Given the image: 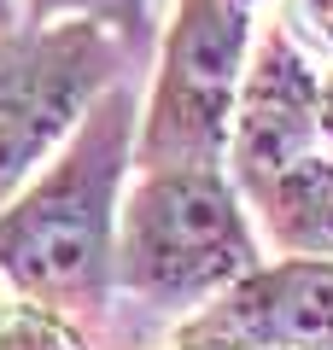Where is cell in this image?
I'll return each mask as SVG.
<instances>
[{"mask_svg":"<svg viewBox=\"0 0 333 350\" xmlns=\"http://www.w3.org/2000/svg\"><path fill=\"white\" fill-rule=\"evenodd\" d=\"M0 350H88V333L36 298H12L0 304Z\"/></svg>","mask_w":333,"mask_h":350,"instance_id":"ba28073f","label":"cell"},{"mask_svg":"<svg viewBox=\"0 0 333 350\" xmlns=\"http://www.w3.org/2000/svg\"><path fill=\"white\" fill-rule=\"evenodd\" d=\"M246 199L258 204L275 251H286V257H333V158L328 152L293 158L263 187H251Z\"/></svg>","mask_w":333,"mask_h":350,"instance_id":"52a82bcc","label":"cell"},{"mask_svg":"<svg viewBox=\"0 0 333 350\" xmlns=\"http://www.w3.org/2000/svg\"><path fill=\"white\" fill-rule=\"evenodd\" d=\"M263 338L286 350H333V257L258 262L205 304L175 338Z\"/></svg>","mask_w":333,"mask_h":350,"instance_id":"8992f818","label":"cell"},{"mask_svg":"<svg viewBox=\"0 0 333 350\" xmlns=\"http://www.w3.org/2000/svg\"><path fill=\"white\" fill-rule=\"evenodd\" d=\"M135 88H99L71 146L24 193L0 204V275L18 298L71 315L76 327L111 304V245H117V193L135 170Z\"/></svg>","mask_w":333,"mask_h":350,"instance_id":"6da1fadb","label":"cell"},{"mask_svg":"<svg viewBox=\"0 0 333 350\" xmlns=\"http://www.w3.org/2000/svg\"><path fill=\"white\" fill-rule=\"evenodd\" d=\"M234 6H246V12H251V6H258V0H234Z\"/></svg>","mask_w":333,"mask_h":350,"instance_id":"5bb4252c","label":"cell"},{"mask_svg":"<svg viewBox=\"0 0 333 350\" xmlns=\"http://www.w3.org/2000/svg\"><path fill=\"white\" fill-rule=\"evenodd\" d=\"M316 111H321V76L304 59V47L293 41V29L275 24L263 36L258 59H251V70L240 76L228 152H222V170H228L240 199L251 187H263L275 170H286L293 158L321 146Z\"/></svg>","mask_w":333,"mask_h":350,"instance_id":"5b68a950","label":"cell"},{"mask_svg":"<svg viewBox=\"0 0 333 350\" xmlns=\"http://www.w3.org/2000/svg\"><path fill=\"white\" fill-rule=\"evenodd\" d=\"M175 350H286V345H263V338H175Z\"/></svg>","mask_w":333,"mask_h":350,"instance_id":"8fae6325","label":"cell"},{"mask_svg":"<svg viewBox=\"0 0 333 350\" xmlns=\"http://www.w3.org/2000/svg\"><path fill=\"white\" fill-rule=\"evenodd\" d=\"M293 12L310 24V36H316L321 47H333V0H293Z\"/></svg>","mask_w":333,"mask_h":350,"instance_id":"30bf717a","label":"cell"},{"mask_svg":"<svg viewBox=\"0 0 333 350\" xmlns=\"http://www.w3.org/2000/svg\"><path fill=\"white\" fill-rule=\"evenodd\" d=\"M251 18L234 0H175L164 41V70L147 117L135 123V170L222 163L234 123L240 76H246Z\"/></svg>","mask_w":333,"mask_h":350,"instance_id":"277c9868","label":"cell"},{"mask_svg":"<svg viewBox=\"0 0 333 350\" xmlns=\"http://www.w3.org/2000/svg\"><path fill=\"white\" fill-rule=\"evenodd\" d=\"M18 24V12H12V0H0V29H12Z\"/></svg>","mask_w":333,"mask_h":350,"instance_id":"4fadbf2b","label":"cell"},{"mask_svg":"<svg viewBox=\"0 0 333 350\" xmlns=\"http://www.w3.org/2000/svg\"><path fill=\"white\" fill-rule=\"evenodd\" d=\"M258 269L240 193L222 163L140 170L111 245V292L147 310H193Z\"/></svg>","mask_w":333,"mask_h":350,"instance_id":"7a4b0ae2","label":"cell"},{"mask_svg":"<svg viewBox=\"0 0 333 350\" xmlns=\"http://www.w3.org/2000/svg\"><path fill=\"white\" fill-rule=\"evenodd\" d=\"M316 135H321V146H328V158H333V70L321 76V111H316Z\"/></svg>","mask_w":333,"mask_h":350,"instance_id":"7c38bea8","label":"cell"},{"mask_svg":"<svg viewBox=\"0 0 333 350\" xmlns=\"http://www.w3.org/2000/svg\"><path fill=\"white\" fill-rule=\"evenodd\" d=\"M59 18H88L106 24L111 36H123L129 47H147L152 24H147V0H24V24H59Z\"/></svg>","mask_w":333,"mask_h":350,"instance_id":"9c48e42d","label":"cell"},{"mask_svg":"<svg viewBox=\"0 0 333 350\" xmlns=\"http://www.w3.org/2000/svg\"><path fill=\"white\" fill-rule=\"evenodd\" d=\"M117 59L123 41L88 18L0 29V204L71 140Z\"/></svg>","mask_w":333,"mask_h":350,"instance_id":"3957f363","label":"cell"}]
</instances>
